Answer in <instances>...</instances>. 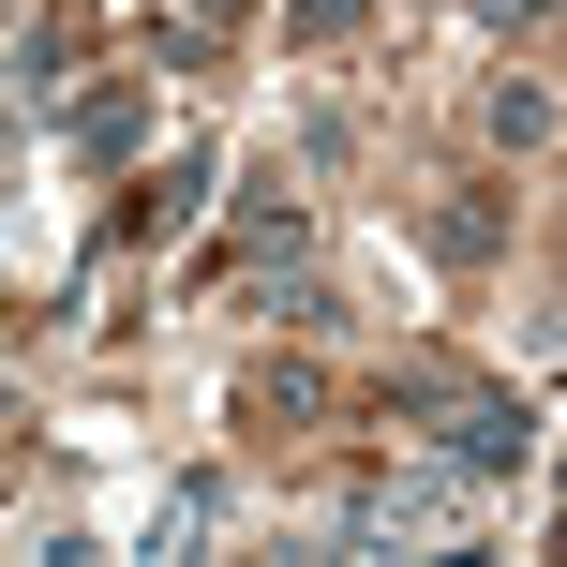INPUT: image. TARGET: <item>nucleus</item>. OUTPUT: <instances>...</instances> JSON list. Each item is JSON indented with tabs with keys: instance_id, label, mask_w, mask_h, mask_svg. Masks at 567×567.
I'll return each mask as SVG.
<instances>
[{
	"instance_id": "1a4fd4ad",
	"label": "nucleus",
	"mask_w": 567,
	"mask_h": 567,
	"mask_svg": "<svg viewBox=\"0 0 567 567\" xmlns=\"http://www.w3.org/2000/svg\"><path fill=\"white\" fill-rule=\"evenodd\" d=\"M0 433H16V389H0Z\"/></svg>"
},
{
	"instance_id": "f03ea898",
	"label": "nucleus",
	"mask_w": 567,
	"mask_h": 567,
	"mask_svg": "<svg viewBox=\"0 0 567 567\" xmlns=\"http://www.w3.org/2000/svg\"><path fill=\"white\" fill-rule=\"evenodd\" d=\"M60 135H75V150H90V165H120V150H135V135H150V90H90V105H75V120H60Z\"/></svg>"
},
{
	"instance_id": "7ed1b4c3",
	"label": "nucleus",
	"mask_w": 567,
	"mask_h": 567,
	"mask_svg": "<svg viewBox=\"0 0 567 567\" xmlns=\"http://www.w3.org/2000/svg\"><path fill=\"white\" fill-rule=\"evenodd\" d=\"M209 523H225V478H179V493H165V508H150V553H195V538H209Z\"/></svg>"
},
{
	"instance_id": "423d86ee",
	"label": "nucleus",
	"mask_w": 567,
	"mask_h": 567,
	"mask_svg": "<svg viewBox=\"0 0 567 567\" xmlns=\"http://www.w3.org/2000/svg\"><path fill=\"white\" fill-rule=\"evenodd\" d=\"M75 45H90V30H75V16H45V30L16 45V75H30V90H60V60H75Z\"/></svg>"
},
{
	"instance_id": "0eeeda50",
	"label": "nucleus",
	"mask_w": 567,
	"mask_h": 567,
	"mask_svg": "<svg viewBox=\"0 0 567 567\" xmlns=\"http://www.w3.org/2000/svg\"><path fill=\"white\" fill-rule=\"evenodd\" d=\"M359 16H373V0H284V30H299V45H343Z\"/></svg>"
},
{
	"instance_id": "39448f33",
	"label": "nucleus",
	"mask_w": 567,
	"mask_h": 567,
	"mask_svg": "<svg viewBox=\"0 0 567 567\" xmlns=\"http://www.w3.org/2000/svg\"><path fill=\"white\" fill-rule=\"evenodd\" d=\"M493 135L538 150V135H553V90H538V75H508V90H493Z\"/></svg>"
},
{
	"instance_id": "6e6552de",
	"label": "nucleus",
	"mask_w": 567,
	"mask_h": 567,
	"mask_svg": "<svg viewBox=\"0 0 567 567\" xmlns=\"http://www.w3.org/2000/svg\"><path fill=\"white\" fill-rule=\"evenodd\" d=\"M493 16H553V0H493Z\"/></svg>"
},
{
	"instance_id": "20e7f679",
	"label": "nucleus",
	"mask_w": 567,
	"mask_h": 567,
	"mask_svg": "<svg viewBox=\"0 0 567 567\" xmlns=\"http://www.w3.org/2000/svg\"><path fill=\"white\" fill-rule=\"evenodd\" d=\"M493 239H508V209H433V255H449V269H478Z\"/></svg>"
},
{
	"instance_id": "f257e3e1",
	"label": "nucleus",
	"mask_w": 567,
	"mask_h": 567,
	"mask_svg": "<svg viewBox=\"0 0 567 567\" xmlns=\"http://www.w3.org/2000/svg\"><path fill=\"white\" fill-rule=\"evenodd\" d=\"M433 449H449L463 478H523V463H538V403H508V389H463V403H433Z\"/></svg>"
}]
</instances>
